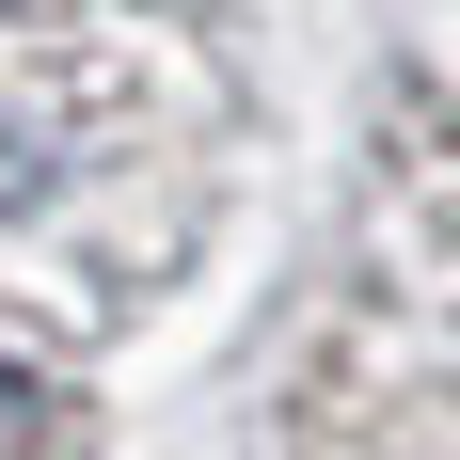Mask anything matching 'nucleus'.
<instances>
[{
    "instance_id": "nucleus-1",
    "label": "nucleus",
    "mask_w": 460,
    "mask_h": 460,
    "mask_svg": "<svg viewBox=\"0 0 460 460\" xmlns=\"http://www.w3.org/2000/svg\"><path fill=\"white\" fill-rule=\"evenodd\" d=\"M238 95L175 0H0V460H80L111 333L223 207Z\"/></svg>"
},
{
    "instance_id": "nucleus-2",
    "label": "nucleus",
    "mask_w": 460,
    "mask_h": 460,
    "mask_svg": "<svg viewBox=\"0 0 460 460\" xmlns=\"http://www.w3.org/2000/svg\"><path fill=\"white\" fill-rule=\"evenodd\" d=\"M254 460H460V16L381 111L366 207Z\"/></svg>"
}]
</instances>
